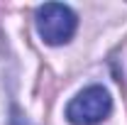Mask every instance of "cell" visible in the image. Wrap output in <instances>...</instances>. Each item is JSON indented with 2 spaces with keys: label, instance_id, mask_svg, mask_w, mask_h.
<instances>
[{
  "label": "cell",
  "instance_id": "cell-1",
  "mask_svg": "<svg viewBox=\"0 0 127 125\" xmlns=\"http://www.w3.org/2000/svg\"><path fill=\"white\" fill-rule=\"evenodd\" d=\"M110 110H112L110 93L103 86H88L66 106V118L73 125H95L103 118H108Z\"/></svg>",
  "mask_w": 127,
  "mask_h": 125
},
{
  "label": "cell",
  "instance_id": "cell-2",
  "mask_svg": "<svg viewBox=\"0 0 127 125\" xmlns=\"http://www.w3.org/2000/svg\"><path fill=\"white\" fill-rule=\"evenodd\" d=\"M78 20L73 10L61 2H47L37 10V30L47 44H64L73 37Z\"/></svg>",
  "mask_w": 127,
  "mask_h": 125
},
{
  "label": "cell",
  "instance_id": "cell-3",
  "mask_svg": "<svg viewBox=\"0 0 127 125\" xmlns=\"http://www.w3.org/2000/svg\"><path fill=\"white\" fill-rule=\"evenodd\" d=\"M17 125H22V123H17Z\"/></svg>",
  "mask_w": 127,
  "mask_h": 125
}]
</instances>
